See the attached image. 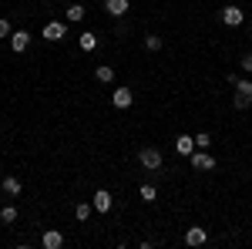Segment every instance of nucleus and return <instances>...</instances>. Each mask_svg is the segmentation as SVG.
<instances>
[{"label": "nucleus", "instance_id": "obj_1", "mask_svg": "<svg viewBox=\"0 0 252 249\" xmlns=\"http://www.w3.org/2000/svg\"><path fill=\"white\" fill-rule=\"evenodd\" d=\"M252 105V81H235V108Z\"/></svg>", "mask_w": 252, "mask_h": 249}, {"label": "nucleus", "instance_id": "obj_2", "mask_svg": "<svg viewBox=\"0 0 252 249\" xmlns=\"http://www.w3.org/2000/svg\"><path fill=\"white\" fill-rule=\"evenodd\" d=\"M189 158H192V165L198 169V172H212V169H215V158L209 152H202V148H198V152H192Z\"/></svg>", "mask_w": 252, "mask_h": 249}, {"label": "nucleus", "instance_id": "obj_3", "mask_svg": "<svg viewBox=\"0 0 252 249\" xmlns=\"http://www.w3.org/2000/svg\"><path fill=\"white\" fill-rule=\"evenodd\" d=\"M91 206H94L97 212H111L115 199H111V192H108V189H97V192H94V199H91Z\"/></svg>", "mask_w": 252, "mask_h": 249}, {"label": "nucleus", "instance_id": "obj_4", "mask_svg": "<svg viewBox=\"0 0 252 249\" xmlns=\"http://www.w3.org/2000/svg\"><path fill=\"white\" fill-rule=\"evenodd\" d=\"M138 162H141L145 169H161V152H158V148H145V152L138 155Z\"/></svg>", "mask_w": 252, "mask_h": 249}, {"label": "nucleus", "instance_id": "obj_5", "mask_svg": "<svg viewBox=\"0 0 252 249\" xmlns=\"http://www.w3.org/2000/svg\"><path fill=\"white\" fill-rule=\"evenodd\" d=\"M242 20H246V14H242L239 7H225V10H222V24H225V27H239Z\"/></svg>", "mask_w": 252, "mask_h": 249}, {"label": "nucleus", "instance_id": "obj_6", "mask_svg": "<svg viewBox=\"0 0 252 249\" xmlns=\"http://www.w3.org/2000/svg\"><path fill=\"white\" fill-rule=\"evenodd\" d=\"M131 101H135V95H131L128 88H118L115 95H111V105H115V108H131Z\"/></svg>", "mask_w": 252, "mask_h": 249}, {"label": "nucleus", "instance_id": "obj_7", "mask_svg": "<svg viewBox=\"0 0 252 249\" xmlns=\"http://www.w3.org/2000/svg\"><path fill=\"white\" fill-rule=\"evenodd\" d=\"M175 152L178 155H192L195 152V138L192 135H178V138H175Z\"/></svg>", "mask_w": 252, "mask_h": 249}, {"label": "nucleus", "instance_id": "obj_8", "mask_svg": "<svg viewBox=\"0 0 252 249\" xmlns=\"http://www.w3.org/2000/svg\"><path fill=\"white\" fill-rule=\"evenodd\" d=\"M205 239H209V236H205L202 226H192V229L185 232V243H189V246H205Z\"/></svg>", "mask_w": 252, "mask_h": 249}, {"label": "nucleus", "instance_id": "obj_9", "mask_svg": "<svg viewBox=\"0 0 252 249\" xmlns=\"http://www.w3.org/2000/svg\"><path fill=\"white\" fill-rule=\"evenodd\" d=\"M27 44H31V34H27V31H14V34H10V47H14V51H27Z\"/></svg>", "mask_w": 252, "mask_h": 249}, {"label": "nucleus", "instance_id": "obj_10", "mask_svg": "<svg viewBox=\"0 0 252 249\" xmlns=\"http://www.w3.org/2000/svg\"><path fill=\"white\" fill-rule=\"evenodd\" d=\"M40 243H44V249H61V246H64V236H61L58 229H51V232H44Z\"/></svg>", "mask_w": 252, "mask_h": 249}, {"label": "nucleus", "instance_id": "obj_11", "mask_svg": "<svg viewBox=\"0 0 252 249\" xmlns=\"http://www.w3.org/2000/svg\"><path fill=\"white\" fill-rule=\"evenodd\" d=\"M104 10L111 17H121V14H128V0H104Z\"/></svg>", "mask_w": 252, "mask_h": 249}, {"label": "nucleus", "instance_id": "obj_12", "mask_svg": "<svg viewBox=\"0 0 252 249\" xmlns=\"http://www.w3.org/2000/svg\"><path fill=\"white\" fill-rule=\"evenodd\" d=\"M44 37L47 40H61L64 37V24H61V20H51V24L44 27Z\"/></svg>", "mask_w": 252, "mask_h": 249}, {"label": "nucleus", "instance_id": "obj_13", "mask_svg": "<svg viewBox=\"0 0 252 249\" xmlns=\"http://www.w3.org/2000/svg\"><path fill=\"white\" fill-rule=\"evenodd\" d=\"M94 74H97V81H101V84H111V81H115V68H108V64H101V68H97Z\"/></svg>", "mask_w": 252, "mask_h": 249}, {"label": "nucleus", "instance_id": "obj_14", "mask_svg": "<svg viewBox=\"0 0 252 249\" xmlns=\"http://www.w3.org/2000/svg\"><path fill=\"white\" fill-rule=\"evenodd\" d=\"M3 192H7V195H20V178L7 175V178H3Z\"/></svg>", "mask_w": 252, "mask_h": 249}, {"label": "nucleus", "instance_id": "obj_15", "mask_svg": "<svg viewBox=\"0 0 252 249\" xmlns=\"http://www.w3.org/2000/svg\"><path fill=\"white\" fill-rule=\"evenodd\" d=\"M94 47H97V37L91 34V31H88V34H81V51H94Z\"/></svg>", "mask_w": 252, "mask_h": 249}, {"label": "nucleus", "instance_id": "obj_16", "mask_svg": "<svg viewBox=\"0 0 252 249\" xmlns=\"http://www.w3.org/2000/svg\"><path fill=\"white\" fill-rule=\"evenodd\" d=\"M0 219H3L7 226H10V222H17V209H14V206H3V209H0Z\"/></svg>", "mask_w": 252, "mask_h": 249}, {"label": "nucleus", "instance_id": "obj_17", "mask_svg": "<svg viewBox=\"0 0 252 249\" xmlns=\"http://www.w3.org/2000/svg\"><path fill=\"white\" fill-rule=\"evenodd\" d=\"M141 199H145V202H155L158 189H155V185H141Z\"/></svg>", "mask_w": 252, "mask_h": 249}, {"label": "nucleus", "instance_id": "obj_18", "mask_svg": "<svg viewBox=\"0 0 252 249\" xmlns=\"http://www.w3.org/2000/svg\"><path fill=\"white\" fill-rule=\"evenodd\" d=\"M84 17V7H81V3H71V7H67V20H81Z\"/></svg>", "mask_w": 252, "mask_h": 249}, {"label": "nucleus", "instance_id": "obj_19", "mask_svg": "<svg viewBox=\"0 0 252 249\" xmlns=\"http://www.w3.org/2000/svg\"><path fill=\"white\" fill-rule=\"evenodd\" d=\"M74 215H78L81 222H84V219H91V206H88V202H81L78 209H74Z\"/></svg>", "mask_w": 252, "mask_h": 249}, {"label": "nucleus", "instance_id": "obj_20", "mask_svg": "<svg viewBox=\"0 0 252 249\" xmlns=\"http://www.w3.org/2000/svg\"><path fill=\"white\" fill-rule=\"evenodd\" d=\"M145 47H148V51H158V47H161V37H155V34L145 37Z\"/></svg>", "mask_w": 252, "mask_h": 249}, {"label": "nucleus", "instance_id": "obj_21", "mask_svg": "<svg viewBox=\"0 0 252 249\" xmlns=\"http://www.w3.org/2000/svg\"><path fill=\"white\" fill-rule=\"evenodd\" d=\"M195 145H198V148H205V145H212V135H209V132H202L198 138H195Z\"/></svg>", "mask_w": 252, "mask_h": 249}, {"label": "nucleus", "instance_id": "obj_22", "mask_svg": "<svg viewBox=\"0 0 252 249\" xmlns=\"http://www.w3.org/2000/svg\"><path fill=\"white\" fill-rule=\"evenodd\" d=\"M10 34V20H0V37H7Z\"/></svg>", "mask_w": 252, "mask_h": 249}, {"label": "nucleus", "instance_id": "obj_23", "mask_svg": "<svg viewBox=\"0 0 252 249\" xmlns=\"http://www.w3.org/2000/svg\"><path fill=\"white\" fill-rule=\"evenodd\" d=\"M242 68H246V71L252 74V54H246V58H242Z\"/></svg>", "mask_w": 252, "mask_h": 249}]
</instances>
